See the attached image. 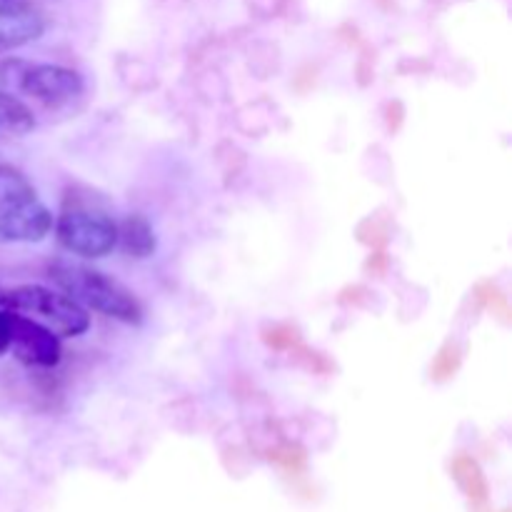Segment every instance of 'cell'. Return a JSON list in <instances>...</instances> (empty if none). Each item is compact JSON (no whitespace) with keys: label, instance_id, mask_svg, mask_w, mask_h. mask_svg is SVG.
Here are the masks:
<instances>
[{"label":"cell","instance_id":"6da1fadb","mask_svg":"<svg viewBox=\"0 0 512 512\" xmlns=\"http://www.w3.org/2000/svg\"><path fill=\"white\" fill-rule=\"evenodd\" d=\"M50 278L85 310H95L105 318L128 325H138L143 320V308H140L138 298L123 283L105 275L103 270H95L78 260L60 258L50 263Z\"/></svg>","mask_w":512,"mask_h":512},{"label":"cell","instance_id":"7a4b0ae2","mask_svg":"<svg viewBox=\"0 0 512 512\" xmlns=\"http://www.w3.org/2000/svg\"><path fill=\"white\" fill-rule=\"evenodd\" d=\"M53 230V215L18 168L0 163V240L40 243Z\"/></svg>","mask_w":512,"mask_h":512},{"label":"cell","instance_id":"3957f363","mask_svg":"<svg viewBox=\"0 0 512 512\" xmlns=\"http://www.w3.org/2000/svg\"><path fill=\"white\" fill-rule=\"evenodd\" d=\"M55 235L70 255L95 260L118 245V223L93 198L68 193L55 220Z\"/></svg>","mask_w":512,"mask_h":512},{"label":"cell","instance_id":"277c9868","mask_svg":"<svg viewBox=\"0 0 512 512\" xmlns=\"http://www.w3.org/2000/svg\"><path fill=\"white\" fill-rule=\"evenodd\" d=\"M0 308L38 320L58 338H78L90 328L88 310L60 288L20 285L13 290H0Z\"/></svg>","mask_w":512,"mask_h":512},{"label":"cell","instance_id":"5b68a950","mask_svg":"<svg viewBox=\"0 0 512 512\" xmlns=\"http://www.w3.org/2000/svg\"><path fill=\"white\" fill-rule=\"evenodd\" d=\"M0 80L8 85V93L25 95L45 108H65L83 95V78L55 63L8 60L0 65Z\"/></svg>","mask_w":512,"mask_h":512},{"label":"cell","instance_id":"8992f818","mask_svg":"<svg viewBox=\"0 0 512 512\" xmlns=\"http://www.w3.org/2000/svg\"><path fill=\"white\" fill-rule=\"evenodd\" d=\"M8 350L30 368H53L60 363V338L28 315L10 313Z\"/></svg>","mask_w":512,"mask_h":512},{"label":"cell","instance_id":"52a82bcc","mask_svg":"<svg viewBox=\"0 0 512 512\" xmlns=\"http://www.w3.org/2000/svg\"><path fill=\"white\" fill-rule=\"evenodd\" d=\"M45 20L25 0H0V48H18L43 35Z\"/></svg>","mask_w":512,"mask_h":512},{"label":"cell","instance_id":"ba28073f","mask_svg":"<svg viewBox=\"0 0 512 512\" xmlns=\"http://www.w3.org/2000/svg\"><path fill=\"white\" fill-rule=\"evenodd\" d=\"M118 245L130 258L145 260L155 253L158 240H155L153 225L143 215H130L118 225Z\"/></svg>","mask_w":512,"mask_h":512},{"label":"cell","instance_id":"9c48e42d","mask_svg":"<svg viewBox=\"0 0 512 512\" xmlns=\"http://www.w3.org/2000/svg\"><path fill=\"white\" fill-rule=\"evenodd\" d=\"M35 128L33 110L18 95L0 90V140L23 138Z\"/></svg>","mask_w":512,"mask_h":512},{"label":"cell","instance_id":"30bf717a","mask_svg":"<svg viewBox=\"0 0 512 512\" xmlns=\"http://www.w3.org/2000/svg\"><path fill=\"white\" fill-rule=\"evenodd\" d=\"M10 345V310L0 308V355L8 350Z\"/></svg>","mask_w":512,"mask_h":512}]
</instances>
